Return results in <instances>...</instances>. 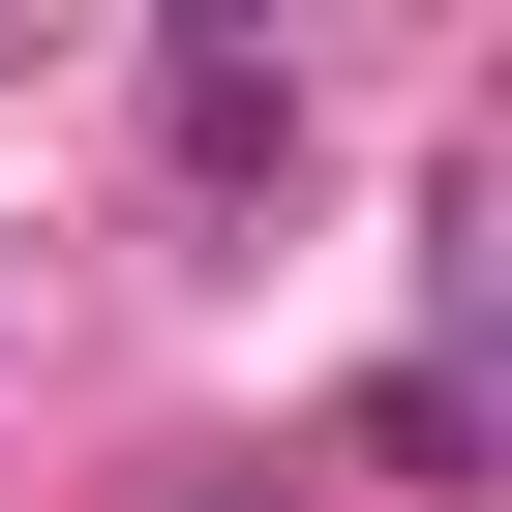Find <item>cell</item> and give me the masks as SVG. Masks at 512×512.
Segmentation results:
<instances>
[{"mask_svg": "<svg viewBox=\"0 0 512 512\" xmlns=\"http://www.w3.org/2000/svg\"><path fill=\"white\" fill-rule=\"evenodd\" d=\"M181 512H272V482H181Z\"/></svg>", "mask_w": 512, "mask_h": 512, "instance_id": "cell-2", "label": "cell"}, {"mask_svg": "<svg viewBox=\"0 0 512 512\" xmlns=\"http://www.w3.org/2000/svg\"><path fill=\"white\" fill-rule=\"evenodd\" d=\"M151 121H181V181H302V61H241V31H181Z\"/></svg>", "mask_w": 512, "mask_h": 512, "instance_id": "cell-1", "label": "cell"}]
</instances>
